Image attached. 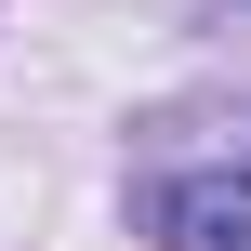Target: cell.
Instances as JSON below:
<instances>
[{
    "instance_id": "cell-1",
    "label": "cell",
    "mask_w": 251,
    "mask_h": 251,
    "mask_svg": "<svg viewBox=\"0 0 251 251\" xmlns=\"http://www.w3.org/2000/svg\"><path fill=\"white\" fill-rule=\"evenodd\" d=\"M159 251H251V159H212V172H172L146 199Z\"/></svg>"
}]
</instances>
